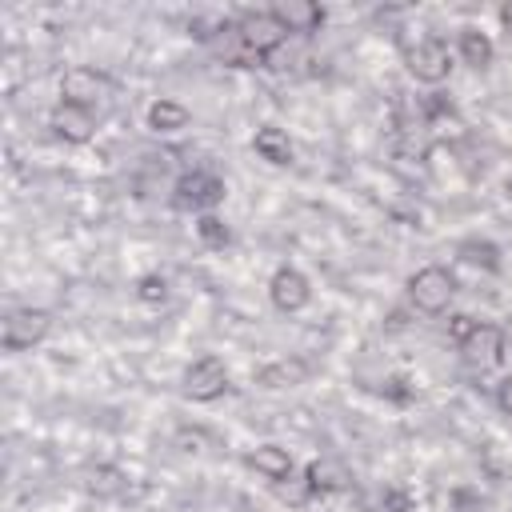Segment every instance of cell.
Instances as JSON below:
<instances>
[{"label":"cell","instance_id":"8fae6325","mask_svg":"<svg viewBox=\"0 0 512 512\" xmlns=\"http://www.w3.org/2000/svg\"><path fill=\"white\" fill-rule=\"evenodd\" d=\"M188 120H192V112H188L180 100L160 96V100H152V104H148V128H152V132H160V136L184 132V128H188Z\"/></svg>","mask_w":512,"mask_h":512},{"label":"cell","instance_id":"30bf717a","mask_svg":"<svg viewBox=\"0 0 512 512\" xmlns=\"http://www.w3.org/2000/svg\"><path fill=\"white\" fill-rule=\"evenodd\" d=\"M252 148H256L268 164H280V168L296 160V148H292L288 132H284V128H276V124H260V128H256V136H252Z\"/></svg>","mask_w":512,"mask_h":512},{"label":"cell","instance_id":"7a4b0ae2","mask_svg":"<svg viewBox=\"0 0 512 512\" xmlns=\"http://www.w3.org/2000/svg\"><path fill=\"white\" fill-rule=\"evenodd\" d=\"M408 296H412V304L420 312H444L452 304V296H456V276L448 268H440V264H428L408 280Z\"/></svg>","mask_w":512,"mask_h":512},{"label":"cell","instance_id":"44dd1931","mask_svg":"<svg viewBox=\"0 0 512 512\" xmlns=\"http://www.w3.org/2000/svg\"><path fill=\"white\" fill-rule=\"evenodd\" d=\"M136 296H140L144 304H156V300H164V296H168V280H164V276H156V272H148V276H140Z\"/></svg>","mask_w":512,"mask_h":512},{"label":"cell","instance_id":"52a82bcc","mask_svg":"<svg viewBox=\"0 0 512 512\" xmlns=\"http://www.w3.org/2000/svg\"><path fill=\"white\" fill-rule=\"evenodd\" d=\"M268 296L280 312H300L312 300V288H308V276L300 268H276L268 280Z\"/></svg>","mask_w":512,"mask_h":512},{"label":"cell","instance_id":"3957f363","mask_svg":"<svg viewBox=\"0 0 512 512\" xmlns=\"http://www.w3.org/2000/svg\"><path fill=\"white\" fill-rule=\"evenodd\" d=\"M52 328V316L44 308H12L4 320H0V340L4 348H32L36 340H44Z\"/></svg>","mask_w":512,"mask_h":512},{"label":"cell","instance_id":"603a6c76","mask_svg":"<svg viewBox=\"0 0 512 512\" xmlns=\"http://www.w3.org/2000/svg\"><path fill=\"white\" fill-rule=\"evenodd\" d=\"M476 324L480 320H472V316H464V312H456V316H448V324H444V332L456 340V344H464L472 332H476Z\"/></svg>","mask_w":512,"mask_h":512},{"label":"cell","instance_id":"5b68a950","mask_svg":"<svg viewBox=\"0 0 512 512\" xmlns=\"http://www.w3.org/2000/svg\"><path fill=\"white\" fill-rule=\"evenodd\" d=\"M228 392V368L216 356H200L184 372V396L192 400H216Z\"/></svg>","mask_w":512,"mask_h":512},{"label":"cell","instance_id":"277c9868","mask_svg":"<svg viewBox=\"0 0 512 512\" xmlns=\"http://www.w3.org/2000/svg\"><path fill=\"white\" fill-rule=\"evenodd\" d=\"M460 356L472 372H492L504 360V332L496 324H476V332L460 344Z\"/></svg>","mask_w":512,"mask_h":512},{"label":"cell","instance_id":"ffe728a7","mask_svg":"<svg viewBox=\"0 0 512 512\" xmlns=\"http://www.w3.org/2000/svg\"><path fill=\"white\" fill-rule=\"evenodd\" d=\"M196 232H200V240H204V244H212V248L228 244V228H224V220H220L216 212H204V216L196 220Z\"/></svg>","mask_w":512,"mask_h":512},{"label":"cell","instance_id":"8992f818","mask_svg":"<svg viewBox=\"0 0 512 512\" xmlns=\"http://www.w3.org/2000/svg\"><path fill=\"white\" fill-rule=\"evenodd\" d=\"M236 24H240V32H244V40H248V48H252L256 56H268V52H276V48L288 40L284 24H280L272 12H244Z\"/></svg>","mask_w":512,"mask_h":512},{"label":"cell","instance_id":"ac0fdd59","mask_svg":"<svg viewBox=\"0 0 512 512\" xmlns=\"http://www.w3.org/2000/svg\"><path fill=\"white\" fill-rule=\"evenodd\" d=\"M128 488V480H124V472L120 468H92V476H88V492L92 496H100V500H112V496H120Z\"/></svg>","mask_w":512,"mask_h":512},{"label":"cell","instance_id":"4fadbf2b","mask_svg":"<svg viewBox=\"0 0 512 512\" xmlns=\"http://www.w3.org/2000/svg\"><path fill=\"white\" fill-rule=\"evenodd\" d=\"M308 372H312V364L300 360V356H292V360H276V364L260 368L256 372V384H264V388H292V384H304Z\"/></svg>","mask_w":512,"mask_h":512},{"label":"cell","instance_id":"ba28073f","mask_svg":"<svg viewBox=\"0 0 512 512\" xmlns=\"http://www.w3.org/2000/svg\"><path fill=\"white\" fill-rule=\"evenodd\" d=\"M104 92H108V80H104L96 68L76 64V68H68V72L60 76V100H68V104H84V108H92Z\"/></svg>","mask_w":512,"mask_h":512},{"label":"cell","instance_id":"2e32d148","mask_svg":"<svg viewBox=\"0 0 512 512\" xmlns=\"http://www.w3.org/2000/svg\"><path fill=\"white\" fill-rule=\"evenodd\" d=\"M248 464H252L260 476H268V480H284V476L292 472V456H288V448H280V444H260V448L248 456Z\"/></svg>","mask_w":512,"mask_h":512},{"label":"cell","instance_id":"9a60e30c","mask_svg":"<svg viewBox=\"0 0 512 512\" xmlns=\"http://www.w3.org/2000/svg\"><path fill=\"white\" fill-rule=\"evenodd\" d=\"M212 52L220 56V60H228V64H240V60H252L256 52L248 48V40H244V32H240V24H224L220 32H212Z\"/></svg>","mask_w":512,"mask_h":512},{"label":"cell","instance_id":"7c38bea8","mask_svg":"<svg viewBox=\"0 0 512 512\" xmlns=\"http://www.w3.org/2000/svg\"><path fill=\"white\" fill-rule=\"evenodd\" d=\"M224 196V184L208 172H192L180 180V204H192V208H212L216 200Z\"/></svg>","mask_w":512,"mask_h":512},{"label":"cell","instance_id":"7402d4cb","mask_svg":"<svg viewBox=\"0 0 512 512\" xmlns=\"http://www.w3.org/2000/svg\"><path fill=\"white\" fill-rule=\"evenodd\" d=\"M308 476H312L316 488H340V484H344V472H340L336 464H312Z\"/></svg>","mask_w":512,"mask_h":512},{"label":"cell","instance_id":"6da1fadb","mask_svg":"<svg viewBox=\"0 0 512 512\" xmlns=\"http://www.w3.org/2000/svg\"><path fill=\"white\" fill-rule=\"evenodd\" d=\"M404 64H408V72L416 76V80H424V84H440V80H448V72H452V52H448V44L440 40V36H416V40H408L404 44Z\"/></svg>","mask_w":512,"mask_h":512},{"label":"cell","instance_id":"9c48e42d","mask_svg":"<svg viewBox=\"0 0 512 512\" xmlns=\"http://www.w3.org/2000/svg\"><path fill=\"white\" fill-rule=\"evenodd\" d=\"M52 128H56V136H64L68 144H88V140L96 136V116H92V108H84V104L60 100V104L52 108Z\"/></svg>","mask_w":512,"mask_h":512},{"label":"cell","instance_id":"5bb4252c","mask_svg":"<svg viewBox=\"0 0 512 512\" xmlns=\"http://www.w3.org/2000/svg\"><path fill=\"white\" fill-rule=\"evenodd\" d=\"M268 12L284 24V32H308V28L320 24V8L316 4H304V0H276Z\"/></svg>","mask_w":512,"mask_h":512},{"label":"cell","instance_id":"d6986e66","mask_svg":"<svg viewBox=\"0 0 512 512\" xmlns=\"http://www.w3.org/2000/svg\"><path fill=\"white\" fill-rule=\"evenodd\" d=\"M272 488H276V496L288 500V504H304V500L316 492L312 476H308V472H296V468H292L284 480H272Z\"/></svg>","mask_w":512,"mask_h":512},{"label":"cell","instance_id":"cb8c5ba5","mask_svg":"<svg viewBox=\"0 0 512 512\" xmlns=\"http://www.w3.org/2000/svg\"><path fill=\"white\" fill-rule=\"evenodd\" d=\"M496 404L504 408V416H512V376L500 380V388H496Z\"/></svg>","mask_w":512,"mask_h":512},{"label":"cell","instance_id":"e0dca14e","mask_svg":"<svg viewBox=\"0 0 512 512\" xmlns=\"http://www.w3.org/2000/svg\"><path fill=\"white\" fill-rule=\"evenodd\" d=\"M456 44H460V56H464V64H472V68H484L488 60H492V40H488V32H480V28H460V36H456Z\"/></svg>","mask_w":512,"mask_h":512}]
</instances>
